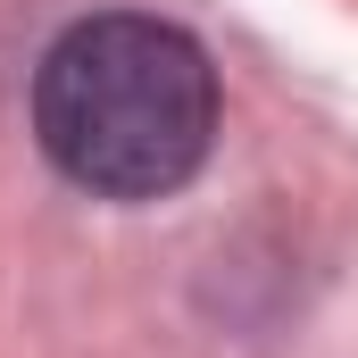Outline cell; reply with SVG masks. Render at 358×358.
<instances>
[{"label": "cell", "mask_w": 358, "mask_h": 358, "mask_svg": "<svg viewBox=\"0 0 358 358\" xmlns=\"http://www.w3.org/2000/svg\"><path fill=\"white\" fill-rule=\"evenodd\" d=\"M34 125L59 176L100 200L176 192L217 134V76L200 42L159 17H92L50 42L34 76Z\"/></svg>", "instance_id": "cell-1"}]
</instances>
